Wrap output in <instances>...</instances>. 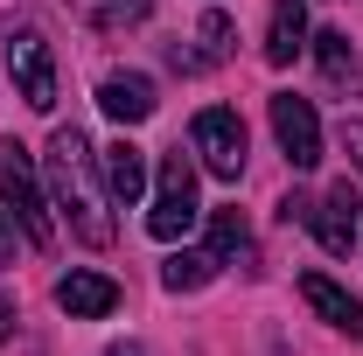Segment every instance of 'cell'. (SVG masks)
<instances>
[{
  "instance_id": "obj_1",
  "label": "cell",
  "mask_w": 363,
  "mask_h": 356,
  "mask_svg": "<svg viewBox=\"0 0 363 356\" xmlns=\"http://www.w3.org/2000/svg\"><path fill=\"white\" fill-rule=\"evenodd\" d=\"M49 196H56V210L70 217V230L84 238V245H112V189L98 182V154H91V140L77 126H56L49 133Z\"/></svg>"
},
{
  "instance_id": "obj_2",
  "label": "cell",
  "mask_w": 363,
  "mask_h": 356,
  "mask_svg": "<svg viewBox=\"0 0 363 356\" xmlns=\"http://www.w3.org/2000/svg\"><path fill=\"white\" fill-rule=\"evenodd\" d=\"M0 203H7V217L21 223L28 245H49V238H56L49 196H43V182H35V161H28V147H14V140H0Z\"/></svg>"
},
{
  "instance_id": "obj_3",
  "label": "cell",
  "mask_w": 363,
  "mask_h": 356,
  "mask_svg": "<svg viewBox=\"0 0 363 356\" xmlns=\"http://www.w3.org/2000/svg\"><path fill=\"white\" fill-rule=\"evenodd\" d=\"M196 217H203V203H196V161L175 147V154L161 161V175H154V210H147V230H154L161 245H175Z\"/></svg>"
},
{
  "instance_id": "obj_4",
  "label": "cell",
  "mask_w": 363,
  "mask_h": 356,
  "mask_svg": "<svg viewBox=\"0 0 363 356\" xmlns=\"http://www.w3.org/2000/svg\"><path fill=\"white\" fill-rule=\"evenodd\" d=\"M279 217H286V223H308L328 252H350V245H357V189H350V182H335L321 203H315V196H286V203H279Z\"/></svg>"
},
{
  "instance_id": "obj_5",
  "label": "cell",
  "mask_w": 363,
  "mask_h": 356,
  "mask_svg": "<svg viewBox=\"0 0 363 356\" xmlns=\"http://www.w3.org/2000/svg\"><path fill=\"white\" fill-rule=\"evenodd\" d=\"M7 77H14V91H21L35 112L56 105V63H49L43 28H14V35H7Z\"/></svg>"
},
{
  "instance_id": "obj_6",
  "label": "cell",
  "mask_w": 363,
  "mask_h": 356,
  "mask_svg": "<svg viewBox=\"0 0 363 356\" xmlns=\"http://www.w3.org/2000/svg\"><path fill=\"white\" fill-rule=\"evenodd\" d=\"M272 133H279V154H286V168L294 175H308L321 161V119L308 98H294V91H279L272 98Z\"/></svg>"
},
{
  "instance_id": "obj_7",
  "label": "cell",
  "mask_w": 363,
  "mask_h": 356,
  "mask_svg": "<svg viewBox=\"0 0 363 356\" xmlns=\"http://www.w3.org/2000/svg\"><path fill=\"white\" fill-rule=\"evenodd\" d=\"M196 154H203V168H210V175L238 182V175H245V119L224 112V105L196 112Z\"/></svg>"
},
{
  "instance_id": "obj_8",
  "label": "cell",
  "mask_w": 363,
  "mask_h": 356,
  "mask_svg": "<svg viewBox=\"0 0 363 356\" xmlns=\"http://www.w3.org/2000/svg\"><path fill=\"white\" fill-rule=\"evenodd\" d=\"M98 105H105V119H119V126H140V119H154V77H140V70H112L105 84H98Z\"/></svg>"
},
{
  "instance_id": "obj_9",
  "label": "cell",
  "mask_w": 363,
  "mask_h": 356,
  "mask_svg": "<svg viewBox=\"0 0 363 356\" xmlns=\"http://www.w3.org/2000/svg\"><path fill=\"white\" fill-rule=\"evenodd\" d=\"M56 308L77 314V321H98V314L119 308V287H112L105 272H63V279H56Z\"/></svg>"
},
{
  "instance_id": "obj_10",
  "label": "cell",
  "mask_w": 363,
  "mask_h": 356,
  "mask_svg": "<svg viewBox=\"0 0 363 356\" xmlns=\"http://www.w3.org/2000/svg\"><path fill=\"white\" fill-rule=\"evenodd\" d=\"M301 301H308V308H315L328 328H342V335H357V343H363V301H350V294H342L335 279L308 272V279H301Z\"/></svg>"
},
{
  "instance_id": "obj_11",
  "label": "cell",
  "mask_w": 363,
  "mask_h": 356,
  "mask_svg": "<svg viewBox=\"0 0 363 356\" xmlns=\"http://www.w3.org/2000/svg\"><path fill=\"white\" fill-rule=\"evenodd\" d=\"M98 168H105V189H112L119 203H140V196H147V154H140L133 140L105 147V154H98Z\"/></svg>"
},
{
  "instance_id": "obj_12",
  "label": "cell",
  "mask_w": 363,
  "mask_h": 356,
  "mask_svg": "<svg viewBox=\"0 0 363 356\" xmlns=\"http://www.w3.org/2000/svg\"><path fill=\"white\" fill-rule=\"evenodd\" d=\"M301 49H308V7H301V0H279V7H272V35H266V63L286 70Z\"/></svg>"
},
{
  "instance_id": "obj_13",
  "label": "cell",
  "mask_w": 363,
  "mask_h": 356,
  "mask_svg": "<svg viewBox=\"0 0 363 356\" xmlns=\"http://www.w3.org/2000/svg\"><path fill=\"white\" fill-rule=\"evenodd\" d=\"M210 279H217V252H168V266H161V287L168 294H196Z\"/></svg>"
},
{
  "instance_id": "obj_14",
  "label": "cell",
  "mask_w": 363,
  "mask_h": 356,
  "mask_svg": "<svg viewBox=\"0 0 363 356\" xmlns=\"http://www.w3.org/2000/svg\"><path fill=\"white\" fill-rule=\"evenodd\" d=\"M210 252H217V266H224V259H252V230H245L238 210H217V217H210Z\"/></svg>"
},
{
  "instance_id": "obj_15",
  "label": "cell",
  "mask_w": 363,
  "mask_h": 356,
  "mask_svg": "<svg viewBox=\"0 0 363 356\" xmlns=\"http://www.w3.org/2000/svg\"><path fill=\"white\" fill-rule=\"evenodd\" d=\"M315 49H321V70H328L335 84H350V70H357V49H350V35H342V28H328V35H315Z\"/></svg>"
},
{
  "instance_id": "obj_16",
  "label": "cell",
  "mask_w": 363,
  "mask_h": 356,
  "mask_svg": "<svg viewBox=\"0 0 363 356\" xmlns=\"http://www.w3.org/2000/svg\"><path fill=\"white\" fill-rule=\"evenodd\" d=\"M147 14H154V0H105V7H98L105 28H133V21H147Z\"/></svg>"
},
{
  "instance_id": "obj_17",
  "label": "cell",
  "mask_w": 363,
  "mask_h": 356,
  "mask_svg": "<svg viewBox=\"0 0 363 356\" xmlns=\"http://www.w3.org/2000/svg\"><path fill=\"white\" fill-rule=\"evenodd\" d=\"M224 49H230V21H224V14H203V63L224 56Z\"/></svg>"
},
{
  "instance_id": "obj_18",
  "label": "cell",
  "mask_w": 363,
  "mask_h": 356,
  "mask_svg": "<svg viewBox=\"0 0 363 356\" xmlns=\"http://www.w3.org/2000/svg\"><path fill=\"white\" fill-rule=\"evenodd\" d=\"M342 147H350V161L363 168V119H342Z\"/></svg>"
},
{
  "instance_id": "obj_19",
  "label": "cell",
  "mask_w": 363,
  "mask_h": 356,
  "mask_svg": "<svg viewBox=\"0 0 363 356\" xmlns=\"http://www.w3.org/2000/svg\"><path fill=\"white\" fill-rule=\"evenodd\" d=\"M7 259H14V217L0 210V266H7Z\"/></svg>"
},
{
  "instance_id": "obj_20",
  "label": "cell",
  "mask_w": 363,
  "mask_h": 356,
  "mask_svg": "<svg viewBox=\"0 0 363 356\" xmlns=\"http://www.w3.org/2000/svg\"><path fill=\"white\" fill-rule=\"evenodd\" d=\"M7 335H14V301L0 294V343H7Z\"/></svg>"
},
{
  "instance_id": "obj_21",
  "label": "cell",
  "mask_w": 363,
  "mask_h": 356,
  "mask_svg": "<svg viewBox=\"0 0 363 356\" xmlns=\"http://www.w3.org/2000/svg\"><path fill=\"white\" fill-rule=\"evenodd\" d=\"M105 356H147V350H140V343H112Z\"/></svg>"
}]
</instances>
